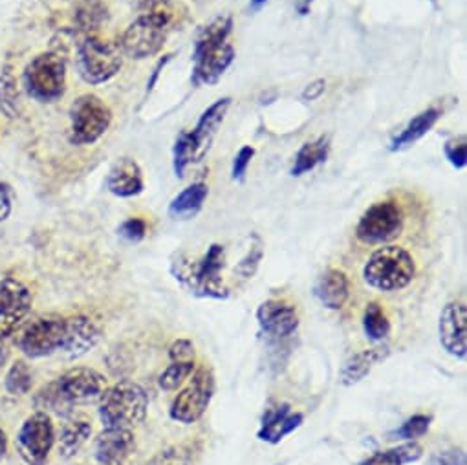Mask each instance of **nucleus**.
<instances>
[{
    "label": "nucleus",
    "mask_w": 467,
    "mask_h": 465,
    "mask_svg": "<svg viewBox=\"0 0 467 465\" xmlns=\"http://www.w3.org/2000/svg\"><path fill=\"white\" fill-rule=\"evenodd\" d=\"M136 449L130 429H105L96 439V460L99 465H121Z\"/></svg>",
    "instance_id": "19"
},
{
    "label": "nucleus",
    "mask_w": 467,
    "mask_h": 465,
    "mask_svg": "<svg viewBox=\"0 0 467 465\" xmlns=\"http://www.w3.org/2000/svg\"><path fill=\"white\" fill-rule=\"evenodd\" d=\"M32 387V372L25 361H17L6 376V388L12 394H26Z\"/></svg>",
    "instance_id": "34"
},
{
    "label": "nucleus",
    "mask_w": 467,
    "mask_h": 465,
    "mask_svg": "<svg viewBox=\"0 0 467 465\" xmlns=\"http://www.w3.org/2000/svg\"><path fill=\"white\" fill-rule=\"evenodd\" d=\"M191 163H194L191 138H189V132H182L172 149V167H174L176 176L183 178V172Z\"/></svg>",
    "instance_id": "32"
},
{
    "label": "nucleus",
    "mask_w": 467,
    "mask_h": 465,
    "mask_svg": "<svg viewBox=\"0 0 467 465\" xmlns=\"http://www.w3.org/2000/svg\"><path fill=\"white\" fill-rule=\"evenodd\" d=\"M363 332L374 343L387 339V336L390 332V323H389L387 314L383 312V308L378 303H370L367 306V310L363 314Z\"/></svg>",
    "instance_id": "30"
},
{
    "label": "nucleus",
    "mask_w": 467,
    "mask_h": 465,
    "mask_svg": "<svg viewBox=\"0 0 467 465\" xmlns=\"http://www.w3.org/2000/svg\"><path fill=\"white\" fill-rule=\"evenodd\" d=\"M167 28L169 16L165 12H150L138 17L121 36V54L138 61L156 56L165 43Z\"/></svg>",
    "instance_id": "5"
},
{
    "label": "nucleus",
    "mask_w": 467,
    "mask_h": 465,
    "mask_svg": "<svg viewBox=\"0 0 467 465\" xmlns=\"http://www.w3.org/2000/svg\"><path fill=\"white\" fill-rule=\"evenodd\" d=\"M427 465H465V456L462 450H440L431 456Z\"/></svg>",
    "instance_id": "42"
},
{
    "label": "nucleus",
    "mask_w": 467,
    "mask_h": 465,
    "mask_svg": "<svg viewBox=\"0 0 467 465\" xmlns=\"http://www.w3.org/2000/svg\"><path fill=\"white\" fill-rule=\"evenodd\" d=\"M254 156H255V149L254 147H243L239 150L235 161H233V170H231L233 178H235V180H243L244 178V174L248 170V165L252 163Z\"/></svg>",
    "instance_id": "41"
},
{
    "label": "nucleus",
    "mask_w": 467,
    "mask_h": 465,
    "mask_svg": "<svg viewBox=\"0 0 467 465\" xmlns=\"http://www.w3.org/2000/svg\"><path fill=\"white\" fill-rule=\"evenodd\" d=\"M196 365L194 361H187V363H176V361H171V365L160 374L158 377V385L161 390H176L178 387H182L189 377L191 374L194 372Z\"/></svg>",
    "instance_id": "31"
},
{
    "label": "nucleus",
    "mask_w": 467,
    "mask_h": 465,
    "mask_svg": "<svg viewBox=\"0 0 467 465\" xmlns=\"http://www.w3.org/2000/svg\"><path fill=\"white\" fill-rule=\"evenodd\" d=\"M429 427H431V418L425 414H416V416L409 418L398 430H394L392 436H396L400 439H407V441H416L418 438L427 434Z\"/></svg>",
    "instance_id": "35"
},
{
    "label": "nucleus",
    "mask_w": 467,
    "mask_h": 465,
    "mask_svg": "<svg viewBox=\"0 0 467 465\" xmlns=\"http://www.w3.org/2000/svg\"><path fill=\"white\" fill-rule=\"evenodd\" d=\"M107 187L119 198L138 196L143 191V176L140 165L130 158L119 160L109 174Z\"/></svg>",
    "instance_id": "22"
},
{
    "label": "nucleus",
    "mask_w": 467,
    "mask_h": 465,
    "mask_svg": "<svg viewBox=\"0 0 467 465\" xmlns=\"http://www.w3.org/2000/svg\"><path fill=\"white\" fill-rule=\"evenodd\" d=\"M440 118V110L438 108H427L421 114H418L412 121H409V125L392 140L390 143V150H403L410 145H414L418 140H421L438 121Z\"/></svg>",
    "instance_id": "25"
},
{
    "label": "nucleus",
    "mask_w": 467,
    "mask_h": 465,
    "mask_svg": "<svg viewBox=\"0 0 467 465\" xmlns=\"http://www.w3.org/2000/svg\"><path fill=\"white\" fill-rule=\"evenodd\" d=\"M416 274L410 253L400 246H383L376 250L363 268V279L379 292H400L407 288Z\"/></svg>",
    "instance_id": "3"
},
{
    "label": "nucleus",
    "mask_w": 467,
    "mask_h": 465,
    "mask_svg": "<svg viewBox=\"0 0 467 465\" xmlns=\"http://www.w3.org/2000/svg\"><path fill=\"white\" fill-rule=\"evenodd\" d=\"M56 441L52 418L47 412L30 416L17 436V449L28 465H45Z\"/></svg>",
    "instance_id": "11"
},
{
    "label": "nucleus",
    "mask_w": 467,
    "mask_h": 465,
    "mask_svg": "<svg viewBox=\"0 0 467 465\" xmlns=\"http://www.w3.org/2000/svg\"><path fill=\"white\" fill-rule=\"evenodd\" d=\"M101 339V330L85 315H74L67 319L65 341L61 352L68 359H79L88 354Z\"/></svg>",
    "instance_id": "17"
},
{
    "label": "nucleus",
    "mask_w": 467,
    "mask_h": 465,
    "mask_svg": "<svg viewBox=\"0 0 467 465\" xmlns=\"http://www.w3.org/2000/svg\"><path fill=\"white\" fill-rule=\"evenodd\" d=\"M312 5V0H303V3H299L297 5V12L301 14V16H306L308 14V6Z\"/></svg>",
    "instance_id": "49"
},
{
    "label": "nucleus",
    "mask_w": 467,
    "mask_h": 465,
    "mask_svg": "<svg viewBox=\"0 0 467 465\" xmlns=\"http://www.w3.org/2000/svg\"><path fill=\"white\" fill-rule=\"evenodd\" d=\"M303 421L305 416L301 412H294L288 403H279L275 407L266 408L257 436L259 439L275 445L283 441L288 434L297 430L303 425Z\"/></svg>",
    "instance_id": "18"
},
{
    "label": "nucleus",
    "mask_w": 467,
    "mask_h": 465,
    "mask_svg": "<svg viewBox=\"0 0 467 465\" xmlns=\"http://www.w3.org/2000/svg\"><path fill=\"white\" fill-rule=\"evenodd\" d=\"M67 330V317L45 315L32 321L19 337V348L28 357H47L61 352Z\"/></svg>",
    "instance_id": "10"
},
{
    "label": "nucleus",
    "mask_w": 467,
    "mask_h": 465,
    "mask_svg": "<svg viewBox=\"0 0 467 465\" xmlns=\"http://www.w3.org/2000/svg\"><path fill=\"white\" fill-rule=\"evenodd\" d=\"M169 61V56L165 57V59H161L158 65H156V68H154V74H152V79L149 81V85H147V90H152V87H154V83H156V79H158V76H160V70L165 67V63Z\"/></svg>",
    "instance_id": "46"
},
{
    "label": "nucleus",
    "mask_w": 467,
    "mask_h": 465,
    "mask_svg": "<svg viewBox=\"0 0 467 465\" xmlns=\"http://www.w3.org/2000/svg\"><path fill=\"white\" fill-rule=\"evenodd\" d=\"M6 449H8V438H6V432H5L3 429H0V460L5 458Z\"/></svg>",
    "instance_id": "47"
},
{
    "label": "nucleus",
    "mask_w": 467,
    "mask_h": 465,
    "mask_svg": "<svg viewBox=\"0 0 467 465\" xmlns=\"http://www.w3.org/2000/svg\"><path fill=\"white\" fill-rule=\"evenodd\" d=\"M8 337H6V332L0 328V372H3L6 361H8Z\"/></svg>",
    "instance_id": "45"
},
{
    "label": "nucleus",
    "mask_w": 467,
    "mask_h": 465,
    "mask_svg": "<svg viewBox=\"0 0 467 465\" xmlns=\"http://www.w3.org/2000/svg\"><path fill=\"white\" fill-rule=\"evenodd\" d=\"M14 207V191L8 183L0 181V222H5L12 214Z\"/></svg>",
    "instance_id": "43"
},
{
    "label": "nucleus",
    "mask_w": 467,
    "mask_h": 465,
    "mask_svg": "<svg viewBox=\"0 0 467 465\" xmlns=\"http://www.w3.org/2000/svg\"><path fill=\"white\" fill-rule=\"evenodd\" d=\"M328 149H330V140L321 136L314 141L305 143L297 156H296V163L292 167V174L294 176H303L305 172L316 169L319 163H323L328 156Z\"/></svg>",
    "instance_id": "29"
},
{
    "label": "nucleus",
    "mask_w": 467,
    "mask_h": 465,
    "mask_svg": "<svg viewBox=\"0 0 467 465\" xmlns=\"http://www.w3.org/2000/svg\"><path fill=\"white\" fill-rule=\"evenodd\" d=\"M257 323L263 334L275 339H285L297 332L299 315L296 306L286 301H266L257 310Z\"/></svg>",
    "instance_id": "14"
},
{
    "label": "nucleus",
    "mask_w": 467,
    "mask_h": 465,
    "mask_svg": "<svg viewBox=\"0 0 467 465\" xmlns=\"http://www.w3.org/2000/svg\"><path fill=\"white\" fill-rule=\"evenodd\" d=\"M325 87H327L325 79H317V81L310 83V85L303 90V99H305V101H316V99H319V98L325 94Z\"/></svg>",
    "instance_id": "44"
},
{
    "label": "nucleus",
    "mask_w": 467,
    "mask_h": 465,
    "mask_svg": "<svg viewBox=\"0 0 467 465\" xmlns=\"http://www.w3.org/2000/svg\"><path fill=\"white\" fill-rule=\"evenodd\" d=\"M194 357H196V350L189 339H176L169 348L171 361L187 363V361H194Z\"/></svg>",
    "instance_id": "38"
},
{
    "label": "nucleus",
    "mask_w": 467,
    "mask_h": 465,
    "mask_svg": "<svg viewBox=\"0 0 467 465\" xmlns=\"http://www.w3.org/2000/svg\"><path fill=\"white\" fill-rule=\"evenodd\" d=\"M209 194L205 183H192L185 187L172 202L169 203V216L172 220H189L196 216Z\"/></svg>",
    "instance_id": "24"
},
{
    "label": "nucleus",
    "mask_w": 467,
    "mask_h": 465,
    "mask_svg": "<svg viewBox=\"0 0 467 465\" xmlns=\"http://www.w3.org/2000/svg\"><path fill=\"white\" fill-rule=\"evenodd\" d=\"M56 387L61 392V396L74 407L76 403L99 398L107 388V379L98 370H92L87 367H76L65 372L56 381Z\"/></svg>",
    "instance_id": "12"
},
{
    "label": "nucleus",
    "mask_w": 467,
    "mask_h": 465,
    "mask_svg": "<svg viewBox=\"0 0 467 465\" xmlns=\"http://www.w3.org/2000/svg\"><path fill=\"white\" fill-rule=\"evenodd\" d=\"M348 277L339 270H327L316 284V297L328 310H341L348 301Z\"/></svg>",
    "instance_id": "23"
},
{
    "label": "nucleus",
    "mask_w": 467,
    "mask_h": 465,
    "mask_svg": "<svg viewBox=\"0 0 467 465\" xmlns=\"http://www.w3.org/2000/svg\"><path fill=\"white\" fill-rule=\"evenodd\" d=\"M118 231H119V237H123L125 241L140 243L145 237V232H147V223L141 218H129L127 222H123L119 225Z\"/></svg>",
    "instance_id": "36"
},
{
    "label": "nucleus",
    "mask_w": 467,
    "mask_h": 465,
    "mask_svg": "<svg viewBox=\"0 0 467 465\" xmlns=\"http://www.w3.org/2000/svg\"><path fill=\"white\" fill-rule=\"evenodd\" d=\"M213 394H214V374L211 367L202 365L200 368H194L189 383L180 390V394L174 398L169 408L171 419L183 425L196 423L205 414L213 399Z\"/></svg>",
    "instance_id": "6"
},
{
    "label": "nucleus",
    "mask_w": 467,
    "mask_h": 465,
    "mask_svg": "<svg viewBox=\"0 0 467 465\" xmlns=\"http://www.w3.org/2000/svg\"><path fill=\"white\" fill-rule=\"evenodd\" d=\"M233 30V21L231 17L227 16H222V17H216L213 23H209L202 32L200 36L196 37V43H194V54L192 57H198L200 54L207 52V50H213L223 43H227V37Z\"/></svg>",
    "instance_id": "28"
},
{
    "label": "nucleus",
    "mask_w": 467,
    "mask_h": 465,
    "mask_svg": "<svg viewBox=\"0 0 467 465\" xmlns=\"http://www.w3.org/2000/svg\"><path fill=\"white\" fill-rule=\"evenodd\" d=\"M445 156L451 161V165H454L456 169H463L467 163V147H465V140H452L447 141L445 145Z\"/></svg>",
    "instance_id": "39"
},
{
    "label": "nucleus",
    "mask_w": 467,
    "mask_h": 465,
    "mask_svg": "<svg viewBox=\"0 0 467 465\" xmlns=\"http://www.w3.org/2000/svg\"><path fill=\"white\" fill-rule=\"evenodd\" d=\"M26 92L41 103H54L67 90V63L56 52L34 57L25 70Z\"/></svg>",
    "instance_id": "4"
},
{
    "label": "nucleus",
    "mask_w": 467,
    "mask_h": 465,
    "mask_svg": "<svg viewBox=\"0 0 467 465\" xmlns=\"http://www.w3.org/2000/svg\"><path fill=\"white\" fill-rule=\"evenodd\" d=\"M16 101H17V83L12 74V68H6L3 76H0V110H5L8 118H14Z\"/></svg>",
    "instance_id": "33"
},
{
    "label": "nucleus",
    "mask_w": 467,
    "mask_h": 465,
    "mask_svg": "<svg viewBox=\"0 0 467 465\" xmlns=\"http://www.w3.org/2000/svg\"><path fill=\"white\" fill-rule=\"evenodd\" d=\"M268 3V0H252V5H250V12H259V10H263V6Z\"/></svg>",
    "instance_id": "48"
},
{
    "label": "nucleus",
    "mask_w": 467,
    "mask_h": 465,
    "mask_svg": "<svg viewBox=\"0 0 467 465\" xmlns=\"http://www.w3.org/2000/svg\"><path fill=\"white\" fill-rule=\"evenodd\" d=\"M147 392L132 381H119L99 396V419L105 429H130L147 416Z\"/></svg>",
    "instance_id": "2"
},
{
    "label": "nucleus",
    "mask_w": 467,
    "mask_h": 465,
    "mask_svg": "<svg viewBox=\"0 0 467 465\" xmlns=\"http://www.w3.org/2000/svg\"><path fill=\"white\" fill-rule=\"evenodd\" d=\"M225 250L220 244H211L205 255L196 263L178 259L172 263V274L192 295L203 299H227L229 290L223 286Z\"/></svg>",
    "instance_id": "1"
},
{
    "label": "nucleus",
    "mask_w": 467,
    "mask_h": 465,
    "mask_svg": "<svg viewBox=\"0 0 467 465\" xmlns=\"http://www.w3.org/2000/svg\"><path fill=\"white\" fill-rule=\"evenodd\" d=\"M92 434V425L85 419H70L68 423L63 425L61 434H59V456L63 458H72L78 454V450L88 441Z\"/></svg>",
    "instance_id": "26"
},
{
    "label": "nucleus",
    "mask_w": 467,
    "mask_h": 465,
    "mask_svg": "<svg viewBox=\"0 0 467 465\" xmlns=\"http://www.w3.org/2000/svg\"><path fill=\"white\" fill-rule=\"evenodd\" d=\"M261 259H263V248H261V243L257 241V246H254L250 250V253L243 259V263L237 266V274L243 277V279H252L261 264Z\"/></svg>",
    "instance_id": "37"
},
{
    "label": "nucleus",
    "mask_w": 467,
    "mask_h": 465,
    "mask_svg": "<svg viewBox=\"0 0 467 465\" xmlns=\"http://www.w3.org/2000/svg\"><path fill=\"white\" fill-rule=\"evenodd\" d=\"M150 465H189V456L178 449V447H172V449H165L161 450L152 461Z\"/></svg>",
    "instance_id": "40"
},
{
    "label": "nucleus",
    "mask_w": 467,
    "mask_h": 465,
    "mask_svg": "<svg viewBox=\"0 0 467 465\" xmlns=\"http://www.w3.org/2000/svg\"><path fill=\"white\" fill-rule=\"evenodd\" d=\"M440 343L447 354L458 359L467 356V310L462 303H449L438 321Z\"/></svg>",
    "instance_id": "13"
},
{
    "label": "nucleus",
    "mask_w": 467,
    "mask_h": 465,
    "mask_svg": "<svg viewBox=\"0 0 467 465\" xmlns=\"http://www.w3.org/2000/svg\"><path fill=\"white\" fill-rule=\"evenodd\" d=\"M121 68L119 46L99 37H87L78 46V70L88 85L110 81Z\"/></svg>",
    "instance_id": "8"
},
{
    "label": "nucleus",
    "mask_w": 467,
    "mask_h": 465,
    "mask_svg": "<svg viewBox=\"0 0 467 465\" xmlns=\"http://www.w3.org/2000/svg\"><path fill=\"white\" fill-rule=\"evenodd\" d=\"M233 59H235V50L229 43H223L213 50H207L200 54L198 57H192L194 70H192V83L194 85H214L225 70L231 67Z\"/></svg>",
    "instance_id": "20"
},
{
    "label": "nucleus",
    "mask_w": 467,
    "mask_h": 465,
    "mask_svg": "<svg viewBox=\"0 0 467 465\" xmlns=\"http://www.w3.org/2000/svg\"><path fill=\"white\" fill-rule=\"evenodd\" d=\"M112 112L94 94L78 98L70 107V140L76 145L96 143L110 127Z\"/></svg>",
    "instance_id": "7"
},
{
    "label": "nucleus",
    "mask_w": 467,
    "mask_h": 465,
    "mask_svg": "<svg viewBox=\"0 0 467 465\" xmlns=\"http://www.w3.org/2000/svg\"><path fill=\"white\" fill-rule=\"evenodd\" d=\"M423 456V449L418 441H405L394 449L376 452L368 456L361 465H405L418 461Z\"/></svg>",
    "instance_id": "27"
},
{
    "label": "nucleus",
    "mask_w": 467,
    "mask_h": 465,
    "mask_svg": "<svg viewBox=\"0 0 467 465\" xmlns=\"http://www.w3.org/2000/svg\"><path fill=\"white\" fill-rule=\"evenodd\" d=\"M32 294L23 283L16 279L0 281V325H19L32 310Z\"/></svg>",
    "instance_id": "15"
},
{
    "label": "nucleus",
    "mask_w": 467,
    "mask_h": 465,
    "mask_svg": "<svg viewBox=\"0 0 467 465\" xmlns=\"http://www.w3.org/2000/svg\"><path fill=\"white\" fill-rule=\"evenodd\" d=\"M403 227L401 209L390 202H378L370 205L359 218L356 227V237L363 244H385L394 241Z\"/></svg>",
    "instance_id": "9"
},
{
    "label": "nucleus",
    "mask_w": 467,
    "mask_h": 465,
    "mask_svg": "<svg viewBox=\"0 0 467 465\" xmlns=\"http://www.w3.org/2000/svg\"><path fill=\"white\" fill-rule=\"evenodd\" d=\"M231 105L229 98L218 99L216 103H213L200 118L198 125L194 127L192 132H189L191 138V145H192V156H194V163L202 161L205 158V154L211 149V143L220 129V125L223 123V118L227 114V108Z\"/></svg>",
    "instance_id": "16"
},
{
    "label": "nucleus",
    "mask_w": 467,
    "mask_h": 465,
    "mask_svg": "<svg viewBox=\"0 0 467 465\" xmlns=\"http://www.w3.org/2000/svg\"><path fill=\"white\" fill-rule=\"evenodd\" d=\"M390 350L387 346H376L367 348L363 352L354 354L350 359L345 361L341 372H339V383L343 387H354L359 381H363L376 365L385 361L389 357Z\"/></svg>",
    "instance_id": "21"
}]
</instances>
